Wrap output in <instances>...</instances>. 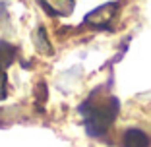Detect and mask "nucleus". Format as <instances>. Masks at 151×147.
<instances>
[{"mask_svg":"<svg viewBox=\"0 0 151 147\" xmlns=\"http://www.w3.org/2000/svg\"><path fill=\"white\" fill-rule=\"evenodd\" d=\"M14 58H16V49L10 43L0 41V72H6V68L14 62Z\"/></svg>","mask_w":151,"mask_h":147,"instance_id":"6","label":"nucleus"},{"mask_svg":"<svg viewBox=\"0 0 151 147\" xmlns=\"http://www.w3.org/2000/svg\"><path fill=\"white\" fill-rule=\"evenodd\" d=\"M8 97V77L6 72H0V101H4Z\"/></svg>","mask_w":151,"mask_h":147,"instance_id":"7","label":"nucleus"},{"mask_svg":"<svg viewBox=\"0 0 151 147\" xmlns=\"http://www.w3.org/2000/svg\"><path fill=\"white\" fill-rule=\"evenodd\" d=\"M118 2H111V4H103L99 8H95L91 14L85 16V23L91 27H97V29H105L112 19L116 18L118 14Z\"/></svg>","mask_w":151,"mask_h":147,"instance_id":"2","label":"nucleus"},{"mask_svg":"<svg viewBox=\"0 0 151 147\" xmlns=\"http://www.w3.org/2000/svg\"><path fill=\"white\" fill-rule=\"evenodd\" d=\"M151 138L142 128H128L122 134V147H149Z\"/></svg>","mask_w":151,"mask_h":147,"instance_id":"4","label":"nucleus"},{"mask_svg":"<svg viewBox=\"0 0 151 147\" xmlns=\"http://www.w3.org/2000/svg\"><path fill=\"white\" fill-rule=\"evenodd\" d=\"M33 43H35L37 50H39L41 54H47V56L52 54V45H50L49 35H47V29H45V27H39V29L35 31V35H33Z\"/></svg>","mask_w":151,"mask_h":147,"instance_id":"5","label":"nucleus"},{"mask_svg":"<svg viewBox=\"0 0 151 147\" xmlns=\"http://www.w3.org/2000/svg\"><path fill=\"white\" fill-rule=\"evenodd\" d=\"M118 99L109 97L97 101L95 97H89L80 107V112L85 118V130L91 138H103L112 126V122L118 116Z\"/></svg>","mask_w":151,"mask_h":147,"instance_id":"1","label":"nucleus"},{"mask_svg":"<svg viewBox=\"0 0 151 147\" xmlns=\"http://www.w3.org/2000/svg\"><path fill=\"white\" fill-rule=\"evenodd\" d=\"M50 18H68L74 12V0H39Z\"/></svg>","mask_w":151,"mask_h":147,"instance_id":"3","label":"nucleus"}]
</instances>
